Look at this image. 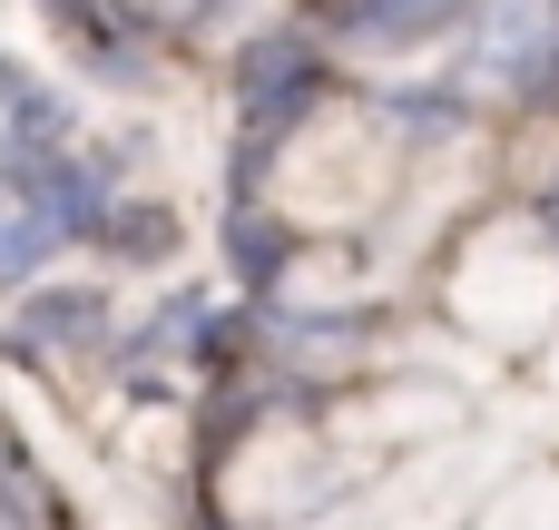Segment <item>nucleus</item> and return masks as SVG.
I'll return each instance as SVG.
<instances>
[{
	"label": "nucleus",
	"instance_id": "2",
	"mask_svg": "<svg viewBox=\"0 0 559 530\" xmlns=\"http://www.w3.org/2000/svg\"><path fill=\"white\" fill-rule=\"evenodd\" d=\"M462 20H472L481 69H491V79H511V89H531V79H540V59H550V39H559V0H472Z\"/></svg>",
	"mask_w": 559,
	"mask_h": 530
},
{
	"label": "nucleus",
	"instance_id": "1",
	"mask_svg": "<svg viewBox=\"0 0 559 530\" xmlns=\"http://www.w3.org/2000/svg\"><path fill=\"white\" fill-rule=\"evenodd\" d=\"M314 89H324V49H314L305 30L246 39V59H236V108H246V128H255V157H265L275 138H295V118L314 108Z\"/></svg>",
	"mask_w": 559,
	"mask_h": 530
},
{
	"label": "nucleus",
	"instance_id": "4",
	"mask_svg": "<svg viewBox=\"0 0 559 530\" xmlns=\"http://www.w3.org/2000/svg\"><path fill=\"white\" fill-rule=\"evenodd\" d=\"M226 266H236V275H246V285L265 295V285H275L285 266H295V236H285V226H275V216H265L255 197H236V216H226Z\"/></svg>",
	"mask_w": 559,
	"mask_h": 530
},
{
	"label": "nucleus",
	"instance_id": "3",
	"mask_svg": "<svg viewBox=\"0 0 559 530\" xmlns=\"http://www.w3.org/2000/svg\"><path fill=\"white\" fill-rule=\"evenodd\" d=\"M462 10H472V0H334L324 30H334L344 49H423V39L462 30Z\"/></svg>",
	"mask_w": 559,
	"mask_h": 530
},
{
	"label": "nucleus",
	"instance_id": "5",
	"mask_svg": "<svg viewBox=\"0 0 559 530\" xmlns=\"http://www.w3.org/2000/svg\"><path fill=\"white\" fill-rule=\"evenodd\" d=\"M98 246H108V256H138V266H147V256H167V246H177V216H167V207H147V197H138V207H108Z\"/></svg>",
	"mask_w": 559,
	"mask_h": 530
},
{
	"label": "nucleus",
	"instance_id": "8",
	"mask_svg": "<svg viewBox=\"0 0 559 530\" xmlns=\"http://www.w3.org/2000/svg\"><path fill=\"white\" fill-rule=\"evenodd\" d=\"M413 118V138H452L462 128V98L452 89H423V98H393V128Z\"/></svg>",
	"mask_w": 559,
	"mask_h": 530
},
{
	"label": "nucleus",
	"instance_id": "10",
	"mask_svg": "<svg viewBox=\"0 0 559 530\" xmlns=\"http://www.w3.org/2000/svg\"><path fill=\"white\" fill-rule=\"evenodd\" d=\"M206 530H226V521H206Z\"/></svg>",
	"mask_w": 559,
	"mask_h": 530
},
{
	"label": "nucleus",
	"instance_id": "7",
	"mask_svg": "<svg viewBox=\"0 0 559 530\" xmlns=\"http://www.w3.org/2000/svg\"><path fill=\"white\" fill-rule=\"evenodd\" d=\"M49 246H59V236H49L39 216H20V226H0V285H29V266H39Z\"/></svg>",
	"mask_w": 559,
	"mask_h": 530
},
{
	"label": "nucleus",
	"instance_id": "9",
	"mask_svg": "<svg viewBox=\"0 0 559 530\" xmlns=\"http://www.w3.org/2000/svg\"><path fill=\"white\" fill-rule=\"evenodd\" d=\"M531 89H559V39H550V59H540V79H531Z\"/></svg>",
	"mask_w": 559,
	"mask_h": 530
},
{
	"label": "nucleus",
	"instance_id": "6",
	"mask_svg": "<svg viewBox=\"0 0 559 530\" xmlns=\"http://www.w3.org/2000/svg\"><path fill=\"white\" fill-rule=\"evenodd\" d=\"M98 315H108V305H98L88 285H69V295H39V305H29V334H98Z\"/></svg>",
	"mask_w": 559,
	"mask_h": 530
}]
</instances>
